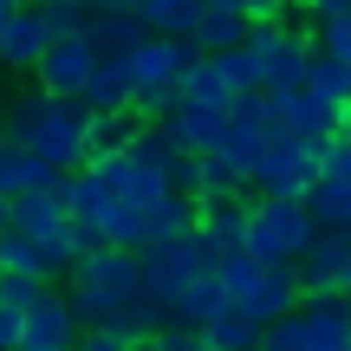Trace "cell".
<instances>
[{
	"instance_id": "cell-21",
	"label": "cell",
	"mask_w": 351,
	"mask_h": 351,
	"mask_svg": "<svg viewBox=\"0 0 351 351\" xmlns=\"http://www.w3.org/2000/svg\"><path fill=\"white\" fill-rule=\"evenodd\" d=\"M176 130H182V150H189V156H208V150H221V143H228V111H215V104H189V98H182Z\"/></svg>"
},
{
	"instance_id": "cell-9",
	"label": "cell",
	"mask_w": 351,
	"mask_h": 351,
	"mask_svg": "<svg viewBox=\"0 0 351 351\" xmlns=\"http://www.w3.org/2000/svg\"><path fill=\"white\" fill-rule=\"evenodd\" d=\"M98 59L104 52L91 46V39H78V33H59L52 39V52L39 59V91H52V98H85V85H91V72H98Z\"/></svg>"
},
{
	"instance_id": "cell-25",
	"label": "cell",
	"mask_w": 351,
	"mask_h": 351,
	"mask_svg": "<svg viewBox=\"0 0 351 351\" xmlns=\"http://www.w3.org/2000/svg\"><path fill=\"white\" fill-rule=\"evenodd\" d=\"M267 150H274V137H267V130H241V124H228V143H221V156L234 163V176H241V182H254V176H261Z\"/></svg>"
},
{
	"instance_id": "cell-24",
	"label": "cell",
	"mask_w": 351,
	"mask_h": 351,
	"mask_svg": "<svg viewBox=\"0 0 351 351\" xmlns=\"http://www.w3.org/2000/svg\"><path fill=\"white\" fill-rule=\"evenodd\" d=\"M0 267H7V274H20V280H39V287H52V254L39 247V241H26V234H7L0 241Z\"/></svg>"
},
{
	"instance_id": "cell-10",
	"label": "cell",
	"mask_w": 351,
	"mask_h": 351,
	"mask_svg": "<svg viewBox=\"0 0 351 351\" xmlns=\"http://www.w3.org/2000/svg\"><path fill=\"white\" fill-rule=\"evenodd\" d=\"M78 339H85V326H78L72 300L65 293H39L33 306H26V332H20V351H78Z\"/></svg>"
},
{
	"instance_id": "cell-1",
	"label": "cell",
	"mask_w": 351,
	"mask_h": 351,
	"mask_svg": "<svg viewBox=\"0 0 351 351\" xmlns=\"http://www.w3.org/2000/svg\"><path fill=\"white\" fill-rule=\"evenodd\" d=\"M85 124H91V104L85 98H52V91H20L7 104V143L46 156L59 176L85 169L91 150H85Z\"/></svg>"
},
{
	"instance_id": "cell-7",
	"label": "cell",
	"mask_w": 351,
	"mask_h": 351,
	"mask_svg": "<svg viewBox=\"0 0 351 351\" xmlns=\"http://www.w3.org/2000/svg\"><path fill=\"white\" fill-rule=\"evenodd\" d=\"M306 208H313L319 228L351 234V143L345 137L326 143V156H319V182H313V195H306Z\"/></svg>"
},
{
	"instance_id": "cell-14",
	"label": "cell",
	"mask_w": 351,
	"mask_h": 351,
	"mask_svg": "<svg viewBox=\"0 0 351 351\" xmlns=\"http://www.w3.org/2000/svg\"><path fill=\"white\" fill-rule=\"evenodd\" d=\"M247 208H254V202H241V195H208V202H202L195 234H202V247H208L215 267H221L228 254H241V241H247Z\"/></svg>"
},
{
	"instance_id": "cell-38",
	"label": "cell",
	"mask_w": 351,
	"mask_h": 351,
	"mask_svg": "<svg viewBox=\"0 0 351 351\" xmlns=\"http://www.w3.org/2000/svg\"><path fill=\"white\" fill-rule=\"evenodd\" d=\"M20 332H26V313H7L0 306V351H20Z\"/></svg>"
},
{
	"instance_id": "cell-29",
	"label": "cell",
	"mask_w": 351,
	"mask_h": 351,
	"mask_svg": "<svg viewBox=\"0 0 351 351\" xmlns=\"http://www.w3.org/2000/svg\"><path fill=\"white\" fill-rule=\"evenodd\" d=\"M300 91H313V98H326V104H339V111H351V65H339V59H326V52H319Z\"/></svg>"
},
{
	"instance_id": "cell-51",
	"label": "cell",
	"mask_w": 351,
	"mask_h": 351,
	"mask_svg": "<svg viewBox=\"0 0 351 351\" xmlns=\"http://www.w3.org/2000/svg\"><path fill=\"white\" fill-rule=\"evenodd\" d=\"M0 274H7V267H0Z\"/></svg>"
},
{
	"instance_id": "cell-40",
	"label": "cell",
	"mask_w": 351,
	"mask_h": 351,
	"mask_svg": "<svg viewBox=\"0 0 351 351\" xmlns=\"http://www.w3.org/2000/svg\"><path fill=\"white\" fill-rule=\"evenodd\" d=\"M351 0H313V7H306V20H332V13H345Z\"/></svg>"
},
{
	"instance_id": "cell-32",
	"label": "cell",
	"mask_w": 351,
	"mask_h": 351,
	"mask_svg": "<svg viewBox=\"0 0 351 351\" xmlns=\"http://www.w3.org/2000/svg\"><path fill=\"white\" fill-rule=\"evenodd\" d=\"M313 39H319V52H326V59L351 65V7L332 13V20H313Z\"/></svg>"
},
{
	"instance_id": "cell-16",
	"label": "cell",
	"mask_w": 351,
	"mask_h": 351,
	"mask_svg": "<svg viewBox=\"0 0 351 351\" xmlns=\"http://www.w3.org/2000/svg\"><path fill=\"white\" fill-rule=\"evenodd\" d=\"M300 326L313 351H351V300L345 293H313V300H300Z\"/></svg>"
},
{
	"instance_id": "cell-41",
	"label": "cell",
	"mask_w": 351,
	"mask_h": 351,
	"mask_svg": "<svg viewBox=\"0 0 351 351\" xmlns=\"http://www.w3.org/2000/svg\"><path fill=\"white\" fill-rule=\"evenodd\" d=\"M7 228H13V195H0V241H7Z\"/></svg>"
},
{
	"instance_id": "cell-17",
	"label": "cell",
	"mask_w": 351,
	"mask_h": 351,
	"mask_svg": "<svg viewBox=\"0 0 351 351\" xmlns=\"http://www.w3.org/2000/svg\"><path fill=\"white\" fill-rule=\"evenodd\" d=\"M91 111H137V72H130V52H104L98 72L85 85Z\"/></svg>"
},
{
	"instance_id": "cell-33",
	"label": "cell",
	"mask_w": 351,
	"mask_h": 351,
	"mask_svg": "<svg viewBox=\"0 0 351 351\" xmlns=\"http://www.w3.org/2000/svg\"><path fill=\"white\" fill-rule=\"evenodd\" d=\"M261 351H313V345H306V326H300V313H293V319H274V326L261 332Z\"/></svg>"
},
{
	"instance_id": "cell-31",
	"label": "cell",
	"mask_w": 351,
	"mask_h": 351,
	"mask_svg": "<svg viewBox=\"0 0 351 351\" xmlns=\"http://www.w3.org/2000/svg\"><path fill=\"white\" fill-rule=\"evenodd\" d=\"M215 72L228 78V91H234V98H241V91H267V85H261V52H254V46L215 52Z\"/></svg>"
},
{
	"instance_id": "cell-42",
	"label": "cell",
	"mask_w": 351,
	"mask_h": 351,
	"mask_svg": "<svg viewBox=\"0 0 351 351\" xmlns=\"http://www.w3.org/2000/svg\"><path fill=\"white\" fill-rule=\"evenodd\" d=\"M85 7H98V13H130V0H85Z\"/></svg>"
},
{
	"instance_id": "cell-47",
	"label": "cell",
	"mask_w": 351,
	"mask_h": 351,
	"mask_svg": "<svg viewBox=\"0 0 351 351\" xmlns=\"http://www.w3.org/2000/svg\"><path fill=\"white\" fill-rule=\"evenodd\" d=\"M287 7H313V0H287Z\"/></svg>"
},
{
	"instance_id": "cell-22",
	"label": "cell",
	"mask_w": 351,
	"mask_h": 351,
	"mask_svg": "<svg viewBox=\"0 0 351 351\" xmlns=\"http://www.w3.org/2000/svg\"><path fill=\"white\" fill-rule=\"evenodd\" d=\"M137 130H143L137 111H91V124H85V150H91V163H98V156H124L130 143H137Z\"/></svg>"
},
{
	"instance_id": "cell-50",
	"label": "cell",
	"mask_w": 351,
	"mask_h": 351,
	"mask_svg": "<svg viewBox=\"0 0 351 351\" xmlns=\"http://www.w3.org/2000/svg\"><path fill=\"white\" fill-rule=\"evenodd\" d=\"M345 300H351V274H345Z\"/></svg>"
},
{
	"instance_id": "cell-15",
	"label": "cell",
	"mask_w": 351,
	"mask_h": 351,
	"mask_svg": "<svg viewBox=\"0 0 351 351\" xmlns=\"http://www.w3.org/2000/svg\"><path fill=\"white\" fill-rule=\"evenodd\" d=\"M274 104H280V130H287V137L332 143L345 130V111H339V104H326V98H313V91H274Z\"/></svg>"
},
{
	"instance_id": "cell-2",
	"label": "cell",
	"mask_w": 351,
	"mask_h": 351,
	"mask_svg": "<svg viewBox=\"0 0 351 351\" xmlns=\"http://www.w3.org/2000/svg\"><path fill=\"white\" fill-rule=\"evenodd\" d=\"M143 293V261L137 247H104V254H85L65 280V300H72L78 326L85 332H104L117 319V306H130Z\"/></svg>"
},
{
	"instance_id": "cell-19",
	"label": "cell",
	"mask_w": 351,
	"mask_h": 351,
	"mask_svg": "<svg viewBox=\"0 0 351 351\" xmlns=\"http://www.w3.org/2000/svg\"><path fill=\"white\" fill-rule=\"evenodd\" d=\"M130 13H137L150 33H163V39H195V26L208 20L202 0H130Z\"/></svg>"
},
{
	"instance_id": "cell-43",
	"label": "cell",
	"mask_w": 351,
	"mask_h": 351,
	"mask_svg": "<svg viewBox=\"0 0 351 351\" xmlns=\"http://www.w3.org/2000/svg\"><path fill=\"white\" fill-rule=\"evenodd\" d=\"M208 13H241V0H202Z\"/></svg>"
},
{
	"instance_id": "cell-30",
	"label": "cell",
	"mask_w": 351,
	"mask_h": 351,
	"mask_svg": "<svg viewBox=\"0 0 351 351\" xmlns=\"http://www.w3.org/2000/svg\"><path fill=\"white\" fill-rule=\"evenodd\" d=\"M182 98L189 104H215V111H234V91H228V78L215 72V59H195V65H189Z\"/></svg>"
},
{
	"instance_id": "cell-5",
	"label": "cell",
	"mask_w": 351,
	"mask_h": 351,
	"mask_svg": "<svg viewBox=\"0 0 351 351\" xmlns=\"http://www.w3.org/2000/svg\"><path fill=\"white\" fill-rule=\"evenodd\" d=\"M137 261H143V300H156L163 313L182 300L189 287H195L202 274H215V261H208V247H202V234H182V241H143Z\"/></svg>"
},
{
	"instance_id": "cell-34",
	"label": "cell",
	"mask_w": 351,
	"mask_h": 351,
	"mask_svg": "<svg viewBox=\"0 0 351 351\" xmlns=\"http://www.w3.org/2000/svg\"><path fill=\"white\" fill-rule=\"evenodd\" d=\"M39 280H20V274H0V306H7V313H26V306L39 300Z\"/></svg>"
},
{
	"instance_id": "cell-46",
	"label": "cell",
	"mask_w": 351,
	"mask_h": 351,
	"mask_svg": "<svg viewBox=\"0 0 351 351\" xmlns=\"http://www.w3.org/2000/svg\"><path fill=\"white\" fill-rule=\"evenodd\" d=\"M7 13H13V7H0V33H7Z\"/></svg>"
},
{
	"instance_id": "cell-49",
	"label": "cell",
	"mask_w": 351,
	"mask_h": 351,
	"mask_svg": "<svg viewBox=\"0 0 351 351\" xmlns=\"http://www.w3.org/2000/svg\"><path fill=\"white\" fill-rule=\"evenodd\" d=\"M0 7H26V0H0Z\"/></svg>"
},
{
	"instance_id": "cell-3",
	"label": "cell",
	"mask_w": 351,
	"mask_h": 351,
	"mask_svg": "<svg viewBox=\"0 0 351 351\" xmlns=\"http://www.w3.org/2000/svg\"><path fill=\"white\" fill-rule=\"evenodd\" d=\"M221 287H228V306L234 313H247L254 326H274V319H293L300 313V280H293V267H274V261H254V254H228L221 267Z\"/></svg>"
},
{
	"instance_id": "cell-35",
	"label": "cell",
	"mask_w": 351,
	"mask_h": 351,
	"mask_svg": "<svg viewBox=\"0 0 351 351\" xmlns=\"http://www.w3.org/2000/svg\"><path fill=\"white\" fill-rule=\"evenodd\" d=\"M156 345H163V351H208V339H202L195 326H176V319L156 332Z\"/></svg>"
},
{
	"instance_id": "cell-36",
	"label": "cell",
	"mask_w": 351,
	"mask_h": 351,
	"mask_svg": "<svg viewBox=\"0 0 351 351\" xmlns=\"http://www.w3.org/2000/svg\"><path fill=\"white\" fill-rule=\"evenodd\" d=\"M65 241H72V254H78V261H85V254H104V247H111V241H104L91 221H72V234H65Z\"/></svg>"
},
{
	"instance_id": "cell-44",
	"label": "cell",
	"mask_w": 351,
	"mask_h": 351,
	"mask_svg": "<svg viewBox=\"0 0 351 351\" xmlns=\"http://www.w3.org/2000/svg\"><path fill=\"white\" fill-rule=\"evenodd\" d=\"M130 351H163V345H156V339H137V345H130Z\"/></svg>"
},
{
	"instance_id": "cell-18",
	"label": "cell",
	"mask_w": 351,
	"mask_h": 351,
	"mask_svg": "<svg viewBox=\"0 0 351 351\" xmlns=\"http://www.w3.org/2000/svg\"><path fill=\"white\" fill-rule=\"evenodd\" d=\"M78 39H91L98 52H137L143 39H150V26H143L137 13H98V7H85V13H78Z\"/></svg>"
},
{
	"instance_id": "cell-8",
	"label": "cell",
	"mask_w": 351,
	"mask_h": 351,
	"mask_svg": "<svg viewBox=\"0 0 351 351\" xmlns=\"http://www.w3.org/2000/svg\"><path fill=\"white\" fill-rule=\"evenodd\" d=\"M52 39H59L52 7L26 0V7L7 13V33H0V65H7V72H39V59L52 52Z\"/></svg>"
},
{
	"instance_id": "cell-37",
	"label": "cell",
	"mask_w": 351,
	"mask_h": 351,
	"mask_svg": "<svg viewBox=\"0 0 351 351\" xmlns=\"http://www.w3.org/2000/svg\"><path fill=\"white\" fill-rule=\"evenodd\" d=\"M241 13H247V26H267L287 13V0H241Z\"/></svg>"
},
{
	"instance_id": "cell-28",
	"label": "cell",
	"mask_w": 351,
	"mask_h": 351,
	"mask_svg": "<svg viewBox=\"0 0 351 351\" xmlns=\"http://www.w3.org/2000/svg\"><path fill=\"white\" fill-rule=\"evenodd\" d=\"M247 13H208V20L195 26V46H202V59H215V52H234V46H247Z\"/></svg>"
},
{
	"instance_id": "cell-26",
	"label": "cell",
	"mask_w": 351,
	"mask_h": 351,
	"mask_svg": "<svg viewBox=\"0 0 351 351\" xmlns=\"http://www.w3.org/2000/svg\"><path fill=\"white\" fill-rule=\"evenodd\" d=\"M195 215H202L195 195H163V202L150 208V241H182V234H195Z\"/></svg>"
},
{
	"instance_id": "cell-20",
	"label": "cell",
	"mask_w": 351,
	"mask_h": 351,
	"mask_svg": "<svg viewBox=\"0 0 351 351\" xmlns=\"http://www.w3.org/2000/svg\"><path fill=\"white\" fill-rule=\"evenodd\" d=\"M52 182H59V169H52L46 156L20 150V143L0 150V195H33V189H52Z\"/></svg>"
},
{
	"instance_id": "cell-12",
	"label": "cell",
	"mask_w": 351,
	"mask_h": 351,
	"mask_svg": "<svg viewBox=\"0 0 351 351\" xmlns=\"http://www.w3.org/2000/svg\"><path fill=\"white\" fill-rule=\"evenodd\" d=\"M195 59H202V46H195V39H163V33H150L137 52H130L137 91H163V85H182Z\"/></svg>"
},
{
	"instance_id": "cell-23",
	"label": "cell",
	"mask_w": 351,
	"mask_h": 351,
	"mask_svg": "<svg viewBox=\"0 0 351 351\" xmlns=\"http://www.w3.org/2000/svg\"><path fill=\"white\" fill-rule=\"evenodd\" d=\"M221 313H228V287H221V274H202L195 287H189L182 300L169 306V319H176V326H195V332H202V326H215Z\"/></svg>"
},
{
	"instance_id": "cell-11",
	"label": "cell",
	"mask_w": 351,
	"mask_h": 351,
	"mask_svg": "<svg viewBox=\"0 0 351 351\" xmlns=\"http://www.w3.org/2000/svg\"><path fill=\"white\" fill-rule=\"evenodd\" d=\"M91 169H98V182L111 189V195H124L130 208H143V215H150V208H156L163 195H176L169 169H150V163H137L130 150H124V156H98Z\"/></svg>"
},
{
	"instance_id": "cell-4",
	"label": "cell",
	"mask_w": 351,
	"mask_h": 351,
	"mask_svg": "<svg viewBox=\"0 0 351 351\" xmlns=\"http://www.w3.org/2000/svg\"><path fill=\"white\" fill-rule=\"evenodd\" d=\"M313 241H319V221H313V208H306V202L261 195V202L247 208V241H241V254L274 261V267H293Z\"/></svg>"
},
{
	"instance_id": "cell-48",
	"label": "cell",
	"mask_w": 351,
	"mask_h": 351,
	"mask_svg": "<svg viewBox=\"0 0 351 351\" xmlns=\"http://www.w3.org/2000/svg\"><path fill=\"white\" fill-rule=\"evenodd\" d=\"M0 150H7V124H0Z\"/></svg>"
},
{
	"instance_id": "cell-39",
	"label": "cell",
	"mask_w": 351,
	"mask_h": 351,
	"mask_svg": "<svg viewBox=\"0 0 351 351\" xmlns=\"http://www.w3.org/2000/svg\"><path fill=\"white\" fill-rule=\"evenodd\" d=\"M78 351H130V345L111 339V332H85V339H78Z\"/></svg>"
},
{
	"instance_id": "cell-45",
	"label": "cell",
	"mask_w": 351,
	"mask_h": 351,
	"mask_svg": "<svg viewBox=\"0 0 351 351\" xmlns=\"http://www.w3.org/2000/svg\"><path fill=\"white\" fill-rule=\"evenodd\" d=\"M339 137H345V143H351V111H345V130H339Z\"/></svg>"
},
{
	"instance_id": "cell-6",
	"label": "cell",
	"mask_w": 351,
	"mask_h": 351,
	"mask_svg": "<svg viewBox=\"0 0 351 351\" xmlns=\"http://www.w3.org/2000/svg\"><path fill=\"white\" fill-rule=\"evenodd\" d=\"M319 156H326V143H306V137H287V130H280L267 163H261V176H254V189H261V195H280V202H306L313 182H319Z\"/></svg>"
},
{
	"instance_id": "cell-13",
	"label": "cell",
	"mask_w": 351,
	"mask_h": 351,
	"mask_svg": "<svg viewBox=\"0 0 351 351\" xmlns=\"http://www.w3.org/2000/svg\"><path fill=\"white\" fill-rule=\"evenodd\" d=\"M345 274H351V234H332V228H319V241L293 261V280H300L306 300L313 293H345Z\"/></svg>"
},
{
	"instance_id": "cell-27",
	"label": "cell",
	"mask_w": 351,
	"mask_h": 351,
	"mask_svg": "<svg viewBox=\"0 0 351 351\" xmlns=\"http://www.w3.org/2000/svg\"><path fill=\"white\" fill-rule=\"evenodd\" d=\"M261 332H267V326H254L247 313L228 306L215 326H202V339H208V351H261Z\"/></svg>"
}]
</instances>
